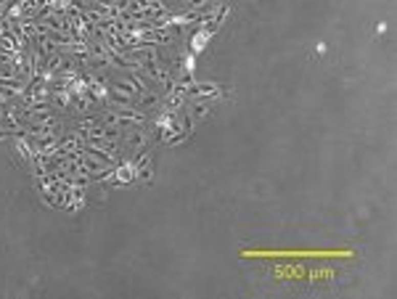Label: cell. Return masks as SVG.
Instances as JSON below:
<instances>
[{
    "label": "cell",
    "instance_id": "obj_1",
    "mask_svg": "<svg viewBox=\"0 0 397 299\" xmlns=\"http://www.w3.org/2000/svg\"><path fill=\"white\" fill-rule=\"evenodd\" d=\"M127 146H135V148H141L146 143V130L143 127H135V130H127Z\"/></svg>",
    "mask_w": 397,
    "mask_h": 299
}]
</instances>
